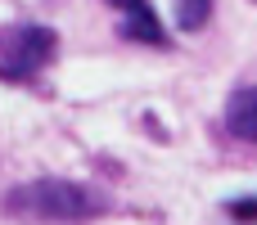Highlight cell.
I'll use <instances>...</instances> for the list:
<instances>
[{"instance_id": "1", "label": "cell", "mask_w": 257, "mask_h": 225, "mask_svg": "<svg viewBox=\"0 0 257 225\" xmlns=\"http://www.w3.org/2000/svg\"><path fill=\"white\" fill-rule=\"evenodd\" d=\"M108 203L77 185V180H32V185H18L5 194V212L9 216H45V221H86V216H99Z\"/></svg>"}, {"instance_id": "2", "label": "cell", "mask_w": 257, "mask_h": 225, "mask_svg": "<svg viewBox=\"0 0 257 225\" xmlns=\"http://www.w3.org/2000/svg\"><path fill=\"white\" fill-rule=\"evenodd\" d=\"M59 54V36L54 27H41V23H14V27H0V81L9 86H23L32 77H41Z\"/></svg>"}, {"instance_id": "3", "label": "cell", "mask_w": 257, "mask_h": 225, "mask_svg": "<svg viewBox=\"0 0 257 225\" xmlns=\"http://www.w3.org/2000/svg\"><path fill=\"white\" fill-rule=\"evenodd\" d=\"M226 126H230V135L257 144V86H239V90L230 95V104H226Z\"/></svg>"}, {"instance_id": "4", "label": "cell", "mask_w": 257, "mask_h": 225, "mask_svg": "<svg viewBox=\"0 0 257 225\" xmlns=\"http://www.w3.org/2000/svg\"><path fill=\"white\" fill-rule=\"evenodd\" d=\"M126 41H140V45H167V32L158 27V18H154V9L149 5H136V9H126V18H122V27H117Z\"/></svg>"}, {"instance_id": "5", "label": "cell", "mask_w": 257, "mask_h": 225, "mask_svg": "<svg viewBox=\"0 0 257 225\" xmlns=\"http://www.w3.org/2000/svg\"><path fill=\"white\" fill-rule=\"evenodd\" d=\"M212 18V0H176V27L181 32H203Z\"/></svg>"}, {"instance_id": "6", "label": "cell", "mask_w": 257, "mask_h": 225, "mask_svg": "<svg viewBox=\"0 0 257 225\" xmlns=\"http://www.w3.org/2000/svg\"><path fill=\"white\" fill-rule=\"evenodd\" d=\"M226 212L239 221H257V198H235V203H226Z\"/></svg>"}, {"instance_id": "7", "label": "cell", "mask_w": 257, "mask_h": 225, "mask_svg": "<svg viewBox=\"0 0 257 225\" xmlns=\"http://www.w3.org/2000/svg\"><path fill=\"white\" fill-rule=\"evenodd\" d=\"M104 5H113V9H122V14H126V9H136V5H145V0H104Z\"/></svg>"}]
</instances>
